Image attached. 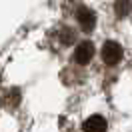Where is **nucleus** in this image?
Segmentation results:
<instances>
[{"label": "nucleus", "mask_w": 132, "mask_h": 132, "mask_svg": "<svg viewBox=\"0 0 132 132\" xmlns=\"http://www.w3.org/2000/svg\"><path fill=\"white\" fill-rule=\"evenodd\" d=\"M120 58H122V46L114 40L104 42V46H102V60H104L106 64L114 66V64L120 62Z\"/></svg>", "instance_id": "nucleus-1"}, {"label": "nucleus", "mask_w": 132, "mask_h": 132, "mask_svg": "<svg viewBox=\"0 0 132 132\" xmlns=\"http://www.w3.org/2000/svg\"><path fill=\"white\" fill-rule=\"evenodd\" d=\"M76 20H78V24L82 28L84 32H90L94 24H96V16H94V12L90 8H86V6H80V8L76 10Z\"/></svg>", "instance_id": "nucleus-2"}, {"label": "nucleus", "mask_w": 132, "mask_h": 132, "mask_svg": "<svg viewBox=\"0 0 132 132\" xmlns=\"http://www.w3.org/2000/svg\"><path fill=\"white\" fill-rule=\"evenodd\" d=\"M94 56V46H92L90 42H80L74 50V62L78 64H88Z\"/></svg>", "instance_id": "nucleus-3"}, {"label": "nucleus", "mask_w": 132, "mask_h": 132, "mask_svg": "<svg viewBox=\"0 0 132 132\" xmlns=\"http://www.w3.org/2000/svg\"><path fill=\"white\" fill-rule=\"evenodd\" d=\"M82 130L84 132H106V120L98 114L90 116V118L82 124Z\"/></svg>", "instance_id": "nucleus-4"}, {"label": "nucleus", "mask_w": 132, "mask_h": 132, "mask_svg": "<svg viewBox=\"0 0 132 132\" xmlns=\"http://www.w3.org/2000/svg\"><path fill=\"white\" fill-rule=\"evenodd\" d=\"M114 10H116V16H126L130 12V0H118L114 4Z\"/></svg>", "instance_id": "nucleus-5"}]
</instances>
